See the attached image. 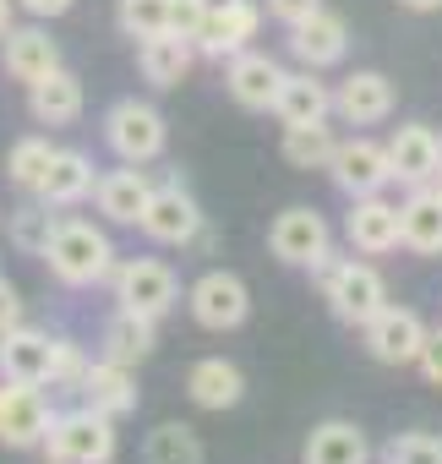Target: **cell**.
<instances>
[{
	"mask_svg": "<svg viewBox=\"0 0 442 464\" xmlns=\"http://www.w3.org/2000/svg\"><path fill=\"white\" fill-rule=\"evenodd\" d=\"M115 241L93 218H55V236L44 246V268L55 285L66 290H88V285H104L115 274Z\"/></svg>",
	"mask_w": 442,
	"mask_h": 464,
	"instance_id": "1",
	"label": "cell"
},
{
	"mask_svg": "<svg viewBox=\"0 0 442 464\" xmlns=\"http://www.w3.org/2000/svg\"><path fill=\"white\" fill-rule=\"evenodd\" d=\"M44 464H110L120 453V437H115V420L99 415V410H61L50 420V437L39 442Z\"/></svg>",
	"mask_w": 442,
	"mask_h": 464,
	"instance_id": "2",
	"label": "cell"
},
{
	"mask_svg": "<svg viewBox=\"0 0 442 464\" xmlns=\"http://www.w3.org/2000/svg\"><path fill=\"white\" fill-rule=\"evenodd\" d=\"M164 142H169V126L148 99H115L104 110V148L120 164H153L164 153Z\"/></svg>",
	"mask_w": 442,
	"mask_h": 464,
	"instance_id": "3",
	"label": "cell"
},
{
	"mask_svg": "<svg viewBox=\"0 0 442 464\" xmlns=\"http://www.w3.org/2000/svg\"><path fill=\"white\" fill-rule=\"evenodd\" d=\"M110 290H115V306L126 312H142V317H169L180 306V279L169 263L159 257H120L115 274H110Z\"/></svg>",
	"mask_w": 442,
	"mask_h": 464,
	"instance_id": "4",
	"label": "cell"
},
{
	"mask_svg": "<svg viewBox=\"0 0 442 464\" xmlns=\"http://www.w3.org/2000/svg\"><path fill=\"white\" fill-rule=\"evenodd\" d=\"M186 312H191V323L207 328V334H235V328L252 317V290H246V279L230 274V268H207V274L186 290Z\"/></svg>",
	"mask_w": 442,
	"mask_h": 464,
	"instance_id": "5",
	"label": "cell"
},
{
	"mask_svg": "<svg viewBox=\"0 0 442 464\" xmlns=\"http://www.w3.org/2000/svg\"><path fill=\"white\" fill-rule=\"evenodd\" d=\"M317 290H322L328 312H333L344 328H366V323L388 306V285H382V274H377L371 263H360V257H344Z\"/></svg>",
	"mask_w": 442,
	"mask_h": 464,
	"instance_id": "6",
	"label": "cell"
},
{
	"mask_svg": "<svg viewBox=\"0 0 442 464\" xmlns=\"http://www.w3.org/2000/svg\"><path fill=\"white\" fill-rule=\"evenodd\" d=\"M50 399L39 382H12V377H0V448H12V453H34L44 437H50Z\"/></svg>",
	"mask_w": 442,
	"mask_h": 464,
	"instance_id": "7",
	"label": "cell"
},
{
	"mask_svg": "<svg viewBox=\"0 0 442 464\" xmlns=\"http://www.w3.org/2000/svg\"><path fill=\"white\" fill-rule=\"evenodd\" d=\"M257 34H263V6L257 0H207V23L197 34V55L235 61L241 50H252Z\"/></svg>",
	"mask_w": 442,
	"mask_h": 464,
	"instance_id": "8",
	"label": "cell"
},
{
	"mask_svg": "<svg viewBox=\"0 0 442 464\" xmlns=\"http://www.w3.org/2000/svg\"><path fill=\"white\" fill-rule=\"evenodd\" d=\"M137 229H142L153 246H197V236H202V208H197V197L180 180H164V186H153L148 213H142Z\"/></svg>",
	"mask_w": 442,
	"mask_h": 464,
	"instance_id": "9",
	"label": "cell"
},
{
	"mask_svg": "<svg viewBox=\"0 0 442 464\" xmlns=\"http://www.w3.org/2000/svg\"><path fill=\"white\" fill-rule=\"evenodd\" d=\"M328 246H333L328 218H322L317 208H306V202L274 213V224H268V252H274L284 268H312Z\"/></svg>",
	"mask_w": 442,
	"mask_h": 464,
	"instance_id": "10",
	"label": "cell"
},
{
	"mask_svg": "<svg viewBox=\"0 0 442 464\" xmlns=\"http://www.w3.org/2000/svg\"><path fill=\"white\" fill-rule=\"evenodd\" d=\"M333 186L344 197H377L393 186V159H388V142H371V137H339V153L328 164Z\"/></svg>",
	"mask_w": 442,
	"mask_h": 464,
	"instance_id": "11",
	"label": "cell"
},
{
	"mask_svg": "<svg viewBox=\"0 0 442 464\" xmlns=\"http://www.w3.org/2000/svg\"><path fill=\"white\" fill-rule=\"evenodd\" d=\"M366 350H371V361H382V366H415L420 361V350H426V323H420V312H409V306H382L366 328Z\"/></svg>",
	"mask_w": 442,
	"mask_h": 464,
	"instance_id": "12",
	"label": "cell"
},
{
	"mask_svg": "<svg viewBox=\"0 0 442 464\" xmlns=\"http://www.w3.org/2000/svg\"><path fill=\"white\" fill-rule=\"evenodd\" d=\"M344 241L360 252V257H388L404 246V229H399V202H388L382 191L377 197H350V213H344Z\"/></svg>",
	"mask_w": 442,
	"mask_h": 464,
	"instance_id": "13",
	"label": "cell"
},
{
	"mask_svg": "<svg viewBox=\"0 0 442 464\" xmlns=\"http://www.w3.org/2000/svg\"><path fill=\"white\" fill-rule=\"evenodd\" d=\"M284 77H290V72H284L274 55H263V50H241L235 61H225V88H230V99H235L241 110H252V115H268V110L279 104Z\"/></svg>",
	"mask_w": 442,
	"mask_h": 464,
	"instance_id": "14",
	"label": "cell"
},
{
	"mask_svg": "<svg viewBox=\"0 0 442 464\" xmlns=\"http://www.w3.org/2000/svg\"><path fill=\"white\" fill-rule=\"evenodd\" d=\"M388 159H393V180L399 186H437V175H442V137L431 131V126H420V121H409V126H399L393 137H388Z\"/></svg>",
	"mask_w": 442,
	"mask_h": 464,
	"instance_id": "15",
	"label": "cell"
},
{
	"mask_svg": "<svg viewBox=\"0 0 442 464\" xmlns=\"http://www.w3.org/2000/svg\"><path fill=\"white\" fill-rule=\"evenodd\" d=\"M290 55L306 66V72H328V66H339L344 55H350V23L339 17V12H317V17H306V23H295L290 28Z\"/></svg>",
	"mask_w": 442,
	"mask_h": 464,
	"instance_id": "16",
	"label": "cell"
},
{
	"mask_svg": "<svg viewBox=\"0 0 442 464\" xmlns=\"http://www.w3.org/2000/svg\"><path fill=\"white\" fill-rule=\"evenodd\" d=\"M393 104H399V93H393V82L382 72H350L333 88V115L344 126H382L393 115Z\"/></svg>",
	"mask_w": 442,
	"mask_h": 464,
	"instance_id": "17",
	"label": "cell"
},
{
	"mask_svg": "<svg viewBox=\"0 0 442 464\" xmlns=\"http://www.w3.org/2000/svg\"><path fill=\"white\" fill-rule=\"evenodd\" d=\"M82 404H88V410H99V415H110V420L137 415V404H142L137 366H120V361L99 355V361L88 366V377H82Z\"/></svg>",
	"mask_w": 442,
	"mask_h": 464,
	"instance_id": "18",
	"label": "cell"
},
{
	"mask_svg": "<svg viewBox=\"0 0 442 464\" xmlns=\"http://www.w3.org/2000/svg\"><path fill=\"white\" fill-rule=\"evenodd\" d=\"M186 399L197 410H213V415H225L246 399V372L225 355H202L191 372H186Z\"/></svg>",
	"mask_w": 442,
	"mask_h": 464,
	"instance_id": "19",
	"label": "cell"
},
{
	"mask_svg": "<svg viewBox=\"0 0 442 464\" xmlns=\"http://www.w3.org/2000/svg\"><path fill=\"white\" fill-rule=\"evenodd\" d=\"M0 66H6V77L12 82H23V88H34L39 77H50L55 66H61V44L50 39V28H12L6 39H0Z\"/></svg>",
	"mask_w": 442,
	"mask_h": 464,
	"instance_id": "20",
	"label": "cell"
},
{
	"mask_svg": "<svg viewBox=\"0 0 442 464\" xmlns=\"http://www.w3.org/2000/svg\"><path fill=\"white\" fill-rule=\"evenodd\" d=\"M50 366H55V339L17 323L0 334V377H12V382H50Z\"/></svg>",
	"mask_w": 442,
	"mask_h": 464,
	"instance_id": "21",
	"label": "cell"
},
{
	"mask_svg": "<svg viewBox=\"0 0 442 464\" xmlns=\"http://www.w3.org/2000/svg\"><path fill=\"white\" fill-rule=\"evenodd\" d=\"M93 186H99L93 159L82 148H55V159H50V169H44V180H39L34 197L50 202V208H77V202L93 197Z\"/></svg>",
	"mask_w": 442,
	"mask_h": 464,
	"instance_id": "22",
	"label": "cell"
},
{
	"mask_svg": "<svg viewBox=\"0 0 442 464\" xmlns=\"http://www.w3.org/2000/svg\"><path fill=\"white\" fill-rule=\"evenodd\" d=\"M148 197H153V180H148L142 164L110 169V175H99V186H93V202H99V213H104L110 224H142Z\"/></svg>",
	"mask_w": 442,
	"mask_h": 464,
	"instance_id": "23",
	"label": "cell"
},
{
	"mask_svg": "<svg viewBox=\"0 0 442 464\" xmlns=\"http://www.w3.org/2000/svg\"><path fill=\"white\" fill-rule=\"evenodd\" d=\"M191 66H197V44L191 39H180V34H159V39H142L137 44V72H142V82L148 88H180L186 77H191Z\"/></svg>",
	"mask_w": 442,
	"mask_h": 464,
	"instance_id": "24",
	"label": "cell"
},
{
	"mask_svg": "<svg viewBox=\"0 0 442 464\" xmlns=\"http://www.w3.org/2000/svg\"><path fill=\"white\" fill-rule=\"evenodd\" d=\"M82 104H88L82 77L66 72V66H55L50 77H39V82L28 88V110H34L39 126H77V121H82Z\"/></svg>",
	"mask_w": 442,
	"mask_h": 464,
	"instance_id": "25",
	"label": "cell"
},
{
	"mask_svg": "<svg viewBox=\"0 0 442 464\" xmlns=\"http://www.w3.org/2000/svg\"><path fill=\"white\" fill-rule=\"evenodd\" d=\"M399 229H404V246L415 257H442V191L437 186H415L399 202Z\"/></svg>",
	"mask_w": 442,
	"mask_h": 464,
	"instance_id": "26",
	"label": "cell"
},
{
	"mask_svg": "<svg viewBox=\"0 0 442 464\" xmlns=\"http://www.w3.org/2000/svg\"><path fill=\"white\" fill-rule=\"evenodd\" d=\"M301 464H371V442L355 420H317L306 431V448H301Z\"/></svg>",
	"mask_w": 442,
	"mask_h": 464,
	"instance_id": "27",
	"label": "cell"
},
{
	"mask_svg": "<svg viewBox=\"0 0 442 464\" xmlns=\"http://www.w3.org/2000/svg\"><path fill=\"white\" fill-rule=\"evenodd\" d=\"M274 115H279L284 126H317V121H328V115H333V88H328L317 72H306V66H301V72H290V77H284Z\"/></svg>",
	"mask_w": 442,
	"mask_h": 464,
	"instance_id": "28",
	"label": "cell"
},
{
	"mask_svg": "<svg viewBox=\"0 0 442 464\" xmlns=\"http://www.w3.org/2000/svg\"><path fill=\"white\" fill-rule=\"evenodd\" d=\"M153 344H159V323H153V317H142V312L115 306V317L104 323V355H110V361H120V366H137V361H148V355H153Z\"/></svg>",
	"mask_w": 442,
	"mask_h": 464,
	"instance_id": "29",
	"label": "cell"
},
{
	"mask_svg": "<svg viewBox=\"0 0 442 464\" xmlns=\"http://www.w3.org/2000/svg\"><path fill=\"white\" fill-rule=\"evenodd\" d=\"M279 153H284L290 169H328L333 153H339V137H333L328 121H317V126H284Z\"/></svg>",
	"mask_w": 442,
	"mask_h": 464,
	"instance_id": "30",
	"label": "cell"
},
{
	"mask_svg": "<svg viewBox=\"0 0 442 464\" xmlns=\"http://www.w3.org/2000/svg\"><path fill=\"white\" fill-rule=\"evenodd\" d=\"M202 459H207L202 453V437L186 420H164L142 442V464H202Z\"/></svg>",
	"mask_w": 442,
	"mask_h": 464,
	"instance_id": "31",
	"label": "cell"
},
{
	"mask_svg": "<svg viewBox=\"0 0 442 464\" xmlns=\"http://www.w3.org/2000/svg\"><path fill=\"white\" fill-rule=\"evenodd\" d=\"M50 236H55V213H50V202L34 197V202H23V208L6 213V241H12L23 257H44Z\"/></svg>",
	"mask_w": 442,
	"mask_h": 464,
	"instance_id": "32",
	"label": "cell"
},
{
	"mask_svg": "<svg viewBox=\"0 0 442 464\" xmlns=\"http://www.w3.org/2000/svg\"><path fill=\"white\" fill-rule=\"evenodd\" d=\"M169 12H175V0H120V6H115V23H120V34H126L131 44H142V39L169 34Z\"/></svg>",
	"mask_w": 442,
	"mask_h": 464,
	"instance_id": "33",
	"label": "cell"
},
{
	"mask_svg": "<svg viewBox=\"0 0 442 464\" xmlns=\"http://www.w3.org/2000/svg\"><path fill=\"white\" fill-rule=\"evenodd\" d=\"M50 159H55V148H50V137H23L12 153H6V180L17 186V191H39V180H44V169H50Z\"/></svg>",
	"mask_w": 442,
	"mask_h": 464,
	"instance_id": "34",
	"label": "cell"
},
{
	"mask_svg": "<svg viewBox=\"0 0 442 464\" xmlns=\"http://www.w3.org/2000/svg\"><path fill=\"white\" fill-rule=\"evenodd\" d=\"M88 355H82V344L77 339H55V366H50V388L55 393H77L82 399V377H88Z\"/></svg>",
	"mask_w": 442,
	"mask_h": 464,
	"instance_id": "35",
	"label": "cell"
},
{
	"mask_svg": "<svg viewBox=\"0 0 442 464\" xmlns=\"http://www.w3.org/2000/svg\"><path fill=\"white\" fill-rule=\"evenodd\" d=\"M382 464H442V437H431V431H399L382 448Z\"/></svg>",
	"mask_w": 442,
	"mask_h": 464,
	"instance_id": "36",
	"label": "cell"
},
{
	"mask_svg": "<svg viewBox=\"0 0 442 464\" xmlns=\"http://www.w3.org/2000/svg\"><path fill=\"white\" fill-rule=\"evenodd\" d=\"M202 23H207V0H175V12H169V34H180V39H191V44H197Z\"/></svg>",
	"mask_w": 442,
	"mask_h": 464,
	"instance_id": "37",
	"label": "cell"
},
{
	"mask_svg": "<svg viewBox=\"0 0 442 464\" xmlns=\"http://www.w3.org/2000/svg\"><path fill=\"white\" fill-rule=\"evenodd\" d=\"M317 12H322V0H268V17L284 23V28H295V23H306Z\"/></svg>",
	"mask_w": 442,
	"mask_h": 464,
	"instance_id": "38",
	"label": "cell"
},
{
	"mask_svg": "<svg viewBox=\"0 0 442 464\" xmlns=\"http://www.w3.org/2000/svg\"><path fill=\"white\" fill-rule=\"evenodd\" d=\"M415 366H420V377H426L431 388H442V323L426 334V350H420V361H415Z\"/></svg>",
	"mask_w": 442,
	"mask_h": 464,
	"instance_id": "39",
	"label": "cell"
},
{
	"mask_svg": "<svg viewBox=\"0 0 442 464\" xmlns=\"http://www.w3.org/2000/svg\"><path fill=\"white\" fill-rule=\"evenodd\" d=\"M17 323H23V295H17L12 279H0V334L17 328Z\"/></svg>",
	"mask_w": 442,
	"mask_h": 464,
	"instance_id": "40",
	"label": "cell"
},
{
	"mask_svg": "<svg viewBox=\"0 0 442 464\" xmlns=\"http://www.w3.org/2000/svg\"><path fill=\"white\" fill-rule=\"evenodd\" d=\"M17 6L28 12V17H39V23H55V17H66L77 0H17Z\"/></svg>",
	"mask_w": 442,
	"mask_h": 464,
	"instance_id": "41",
	"label": "cell"
},
{
	"mask_svg": "<svg viewBox=\"0 0 442 464\" xmlns=\"http://www.w3.org/2000/svg\"><path fill=\"white\" fill-rule=\"evenodd\" d=\"M17 28V0H0V39Z\"/></svg>",
	"mask_w": 442,
	"mask_h": 464,
	"instance_id": "42",
	"label": "cell"
},
{
	"mask_svg": "<svg viewBox=\"0 0 442 464\" xmlns=\"http://www.w3.org/2000/svg\"><path fill=\"white\" fill-rule=\"evenodd\" d=\"M404 12H415V17H426V12H442V0H399Z\"/></svg>",
	"mask_w": 442,
	"mask_h": 464,
	"instance_id": "43",
	"label": "cell"
},
{
	"mask_svg": "<svg viewBox=\"0 0 442 464\" xmlns=\"http://www.w3.org/2000/svg\"><path fill=\"white\" fill-rule=\"evenodd\" d=\"M437 191H442V175H437Z\"/></svg>",
	"mask_w": 442,
	"mask_h": 464,
	"instance_id": "44",
	"label": "cell"
}]
</instances>
